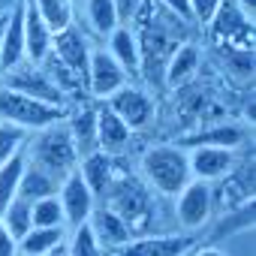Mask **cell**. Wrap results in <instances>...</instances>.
<instances>
[{"label": "cell", "mask_w": 256, "mask_h": 256, "mask_svg": "<svg viewBox=\"0 0 256 256\" xmlns=\"http://www.w3.org/2000/svg\"><path fill=\"white\" fill-rule=\"evenodd\" d=\"M102 205L112 208L130 229V235H145L151 226V211H154V193L145 181L126 172H114L108 190L102 193Z\"/></svg>", "instance_id": "1"}, {"label": "cell", "mask_w": 256, "mask_h": 256, "mask_svg": "<svg viewBox=\"0 0 256 256\" xmlns=\"http://www.w3.org/2000/svg\"><path fill=\"white\" fill-rule=\"evenodd\" d=\"M24 160L46 169L48 175H54L58 181L66 178L70 172L78 169V154L72 148L70 130H66V120H58L52 126H42L34 136H28L24 142Z\"/></svg>", "instance_id": "2"}, {"label": "cell", "mask_w": 256, "mask_h": 256, "mask_svg": "<svg viewBox=\"0 0 256 256\" xmlns=\"http://www.w3.org/2000/svg\"><path fill=\"white\" fill-rule=\"evenodd\" d=\"M139 169H142V181L160 196H175L193 178L184 145H151L142 154Z\"/></svg>", "instance_id": "3"}, {"label": "cell", "mask_w": 256, "mask_h": 256, "mask_svg": "<svg viewBox=\"0 0 256 256\" xmlns=\"http://www.w3.org/2000/svg\"><path fill=\"white\" fill-rule=\"evenodd\" d=\"M66 114H70V108L34 100V96L10 90V88H0V120H10V124L22 126V130H28V133H36V130H42V126L66 120Z\"/></svg>", "instance_id": "4"}, {"label": "cell", "mask_w": 256, "mask_h": 256, "mask_svg": "<svg viewBox=\"0 0 256 256\" xmlns=\"http://www.w3.org/2000/svg\"><path fill=\"white\" fill-rule=\"evenodd\" d=\"M0 76H4V88H10V90H18V94L34 96V100H42V102H52V106L70 108L66 94L52 82V76L42 70V64L22 60V64H16L12 70L0 72Z\"/></svg>", "instance_id": "5"}, {"label": "cell", "mask_w": 256, "mask_h": 256, "mask_svg": "<svg viewBox=\"0 0 256 256\" xmlns=\"http://www.w3.org/2000/svg\"><path fill=\"white\" fill-rule=\"evenodd\" d=\"M214 214V202H211V184L190 178L178 193H175V226L181 232H196L202 229Z\"/></svg>", "instance_id": "6"}, {"label": "cell", "mask_w": 256, "mask_h": 256, "mask_svg": "<svg viewBox=\"0 0 256 256\" xmlns=\"http://www.w3.org/2000/svg\"><path fill=\"white\" fill-rule=\"evenodd\" d=\"M214 42L232 52H253V18H247L232 0H220L214 18L208 22Z\"/></svg>", "instance_id": "7"}, {"label": "cell", "mask_w": 256, "mask_h": 256, "mask_svg": "<svg viewBox=\"0 0 256 256\" xmlns=\"http://www.w3.org/2000/svg\"><path fill=\"white\" fill-rule=\"evenodd\" d=\"M196 247L190 232H148L130 238L118 256H187Z\"/></svg>", "instance_id": "8"}, {"label": "cell", "mask_w": 256, "mask_h": 256, "mask_svg": "<svg viewBox=\"0 0 256 256\" xmlns=\"http://www.w3.org/2000/svg\"><path fill=\"white\" fill-rule=\"evenodd\" d=\"M130 130H145V126L151 124L154 118V100L142 90V88H133V84H124L120 90H114L112 96L102 100Z\"/></svg>", "instance_id": "9"}, {"label": "cell", "mask_w": 256, "mask_h": 256, "mask_svg": "<svg viewBox=\"0 0 256 256\" xmlns=\"http://www.w3.org/2000/svg\"><path fill=\"white\" fill-rule=\"evenodd\" d=\"M126 78L130 76L120 70V64L106 48H90V60H88V94L90 96L106 100L114 90H120Z\"/></svg>", "instance_id": "10"}, {"label": "cell", "mask_w": 256, "mask_h": 256, "mask_svg": "<svg viewBox=\"0 0 256 256\" xmlns=\"http://www.w3.org/2000/svg\"><path fill=\"white\" fill-rule=\"evenodd\" d=\"M58 199H60V208H64V220L66 226H82L88 223L90 211L96 208V196L90 193V187L82 181L78 169L70 172L66 178H60V187H58Z\"/></svg>", "instance_id": "11"}, {"label": "cell", "mask_w": 256, "mask_h": 256, "mask_svg": "<svg viewBox=\"0 0 256 256\" xmlns=\"http://www.w3.org/2000/svg\"><path fill=\"white\" fill-rule=\"evenodd\" d=\"M52 54H54L64 66H70L78 78H84V84H88L90 46H88L84 34H78L72 24H70V28H64V30H58V34L52 36Z\"/></svg>", "instance_id": "12"}, {"label": "cell", "mask_w": 256, "mask_h": 256, "mask_svg": "<svg viewBox=\"0 0 256 256\" xmlns=\"http://www.w3.org/2000/svg\"><path fill=\"white\" fill-rule=\"evenodd\" d=\"M190 157V175L199 178V181H220L223 175L232 172L235 166V154L232 148H214V145H196L193 151H187Z\"/></svg>", "instance_id": "13"}, {"label": "cell", "mask_w": 256, "mask_h": 256, "mask_svg": "<svg viewBox=\"0 0 256 256\" xmlns=\"http://www.w3.org/2000/svg\"><path fill=\"white\" fill-rule=\"evenodd\" d=\"M88 229L90 235L96 238V244L102 247V253H118L126 241H130V229H126V223L106 205H96L88 217Z\"/></svg>", "instance_id": "14"}, {"label": "cell", "mask_w": 256, "mask_h": 256, "mask_svg": "<svg viewBox=\"0 0 256 256\" xmlns=\"http://www.w3.org/2000/svg\"><path fill=\"white\" fill-rule=\"evenodd\" d=\"M24 60V16H22V0L4 16L0 24V72L12 70Z\"/></svg>", "instance_id": "15"}, {"label": "cell", "mask_w": 256, "mask_h": 256, "mask_svg": "<svg viewBox=\"0 0 256 256\" xmlns=\"http://www.w3.org/2000/svg\"><path fill=\"white\" fill-rule=\"evenodd\" d=\"M96 139H100V151H106L108 157H118L126 151V145H130L133 139V130L126 126L102 100L96 106Z\"/></svg>", "instance_id": "16"}, {"label": "cell", "mask_w": 256, "mask_h": 256, "mask_svg": "<svg viewBox=\"0 0 256 256\" xmlns=\"http://www.w3.org/2000/svg\"><path fill=\"white\" fill-rule=\"evenodd\" d=\"M22 16H24V60L30 64H42L46 54L52 52V30L42 22V16L36 12V6L30 0H22Z\"/></svg>", "instance_id": "17"}, {"label": "cell", "mask_w": 256, "mask_h": 256, "mask_svg": "<svg viewBox=\"0 0 256 256\" xmlns=\"http://www.w3.org/2000/svg\"><path fill=\"white\" fill-rule=\"evenodd\" d=\"M66 130L72 139V148L82 157L100 151V139H96V106H78L76 112L66 114Z\"/></svg>", "instance_id": "18"}, {"label": "cell", "mask_w": 256, "mask_h": 256, "mask_svg": "<svg viewBox=\"0 0 256 256\" xmlns=\"http://www.w3.org/2000/svg\"><path fill=\"white\" fill-rule=\"evenodd\" d=\"M114 172H118V169H114V157H108L106 151H94V154H88V157L78 160V175H82V181L90 187L94 196H102V193L108 190Z\"/></svg>", "instance_id": "19"}, {"label": "cell", "mask_w": 256, "mask_h": 256, "mask_svg": "<svg viewBox=\"0 0 256 256\" xmlns=\"http://www.w3.org/2000/svg\"><path fill=\"white\" fill-rule=\"evenodd\" d=\"M126 76H136L139 72V40H136V30L126 28V24H118L112 34H108V48H106Z\"/></svg>", "instance_id": "20"}, {"label": "cell", "mask_w": 256, "mask_h": 256, "mask_svg": "<svg viewBox=\"0 0 256 256\" xmlns=\"http://www.w3.org/2000/svg\"><path fill=\"white\" fill-rule=\"evenodd\" d=\"M66 232L64 226H30V232H24L18 238V253L22 256H46L58 247H64Z\"/></svg>", "instance_id": "21"}, {"label": "cell", "mask_w": 256, "mask_h": 256, "mask_svg": "<svg viewBox=\"0 0 256 256\" xmlns=\"http://www.w3.org/2000/svg\"><path fill=\"white\" fill-rule=\"evenodd\" d=\"M58 187H60V181L54 175H48L46 169L24 160V172H22V181H18V196L22 199L36 202V199H46V196H58Z\"/></svg>", "instance_id": "22"}, {"label": "cell", "mask_w": 256, "mask_h": 256, "mask_svg": "<svg viewBox=\"0 0 256 256\" xmlns=\"http://www.w3.org/2000/svg\"><path fill=\"white\" fill-rule=\"evenodd\" d=\"M196 66H199V52H196V46L181 42V46L172 52V58H169V64H166L163 78H166V84H169V88H181V84H187V82L193 78Z\"/></svg>", "instance_id": "23"}, {"label": "cell", "mask_w": 256, "mask_h": 256, "mask_svg": "<svg viewBox=\"0 0 256 256\" xmlns=\"http://www.w3.org/2000/svg\"><path fill=\"white\" fill-rule=\"evenodd\" d=\"M241 139H244V130H241V126L217 124V126H211V130H205V133L190 136L187 145H190V148H196V145H214V148H232V151H235V148L241 145Z\"/></svg>", "instance_id": "24"}, {"label": "cell", "mask_w": 256, "mask_h": 256, "mask_svg": "<svg viewBox=\"0 0 256 256\" xmlns=\"http://www.w3.org/2000/svg\"><path fill=\"white\" fill-rule=\"evenodd\" d=\"M22 172H24V151L16 154L12 160L0 163V214L6 211V205L18 196V181H22Z\"/></svg>", "instance_id": "25"}, {"label": "cell", "mask_w": 256, "mask_h": 256, "mask_svg": "<svg viewBox=\"0 0 256 256\" xmlns=\"http://www.w3.org/2000/svg\"><path fill=\"white\" fill-rule=\"evenodd\" d=\"M52 34L72 24V0H30Z\"/></svg>", "instance_id": "26"}, {"label": "cell", "mask_w": 256, "mask_h": 256, "mask_svg": "<svg viewBox=\"0 0 256 256\" xmlns=\"http://www.w3.org/2000/svg\"><path fill=\"white\" fill-rule=\"evenodd\" d=\"M88 24H90L94 34L108 36L120 24L118 10H114V0H88Z\"/></svg>", "instance_id": "27"}, {"label": "cell", "mask_w": 256, "mask_h": 256, "mask_svg": "<svg viewBox=\"0 0 256 256\" xmlns=\"http://www.w3.org/2000/svg\"><path fill=\"white\" fill-rule=\"evenodd\" d=\"M0 217H4V223H6V229L12 232L16 241H18L24 232H30V226H34V220H30V202L22 199V196H16Z\"/></svg>", "instance_id": "28"}, {"label": "cell", "mask_w": 256, "mask_h": 256, "mask_svg": "<svg viewBox=\"0 0 256 256\" xmlns=\"http://www.w3.org/2000/svg\"><path fill=\"white\" fill-rule=\"evenodd\" d=\"M30 220H34V226H64L66 229L64 208H60L58 196H46V199L30 202Z\"/></svg>", "instance_id": "29"}, {"label": "cell", "mask_w": 256, "mask_h": 256, "mask_svg": "<svg viewBox=\"0 0 256 256\" xmlns=\"http://www.w3.org/2000/svg\"><path fill=\"white\" fill-rule=\"evenodd\" d=\"M28 130H22V126L10 124V120H0V163L12 160L16 154L24 151V142H28Z\"/></svg>", "instance_id": "30"}, {"label": "cell", "mask_w": 256, "mask_h": 256, "mask_svg": "<svg viewBox=\"0 0 256 256\" xmlns=\"http://www.w3.org/2000/svg\"><path fill=\"white\" fill-rule=\"evenodd\" d=\"M66 256H106V253H102V247L96 244V238L90 235L88 223H82V226H76L72 235H70Z\"/></svg>", "instance_id": "31"}, {"label": "cell", "mask_w": 256, "mask_h": 256, "mask_svg": "<svg viewBox=\"0 0 256 256\" xmlns=\"http://www.w3.org/2000/svg\"><path fill=\"white\" fill-rule=\"evenodd\" d=\"M187 4H190V22L208 24V22L214 18L217 6H220V0H187Z\"/></svg>", "instance_id": "32"}, {"label": "cell", "mask_w": 256, "mask_h": 256, "mask_svg": "<svg viewBox=\"0 0 256 256\" xmlns=\"http://www.w3.org/2000/svg\"><path fill=\"white\" fill-rule=\"evenodd\" d=\"M0 256H18V241H16L12 232L6 229L4 217H0Z\"/></svg>", "instance_id": "33"}, {"label": "cell", "mask_w": 256, "mask_h": 256, "mask_svg": "<svg viewBox=\"0 0 256 256\" xmlns=\"http://www.w3.org/2000/svg\"><path fill=\"white\" fill-rule=\"evenodd\" d=\"M139 6H142V0H114V10H118V18H120V24H130Z\"/></svg>", "instance_id": "34"}, {"label": "cell", "mask_w": 256, "mask_h": 256, "mask_svg": "<svg viewBox=\"0 0 256 256\" xmlns=\"http://www.w3.org/2000/svg\"><path fill=\"white\" fill-rule=\"evenodd\" d=\"M157 4H160L166 12L178 16L181 22H190V4H187V0H157Z\"/></svg>", "instance_id": "35"}, {"label": "cell", "mask_w": 256, "mask_h": 256, "mask_svg": "<svg viewBox=\"0 0 256 256\" xmlns=\"http://www.w3.org/2000/svg\"><path fill=\"white\" fill-rule=\"evenodd\" d=\"M232 4H235L247 18H253V6H256V0H232Z\"/></svg>", "instance_id": "36"}, {"label": "cell", "mask_w": 256, "mask_h": 256, "mask_svg": "<svg viewBox=\"0 0 256 256\" xmlns=\"http://www.w3.org/2000/svg\"><path fill=\"white\" fill-rule=\"evenodd\" d=\"M190 256H223V253H220L217 247H193Z\"/></svg>", "instance_id": "37"}, {"label": "cell", "mask_w": 256, "mask_h": 256, "mask_svg": "<svg viewBox=\"0 0 256 256\" xmlns=\"http://www.w3.org/2000/svg\"><path fill=\"white\" fill-rule=\"evenodd\" d=\"M16 4H18V0H0V22H4V16H6Z\"/></svg>", "instance_id": "38"}, {"label": "cell", "mask_w": 256, "mask_h": 256, "mask_svg": "<svg viewBox=\"0 0 256 256\" xmlns=\"http://www.w3.org/2000/svg\"><path fill=\"white\" fill-rule=\"evenodd\" d=\"M46 256H66V244H64V247H58V250H52V253H46Z\"/></svg>", "instance_id": "39"}, {"label": "cell", "mask_w": 256, "mask_h": 256, "mask_svg": "<svg viewBox=\"0 0 256 256\" xmlns=\"http://www.w3.org/2000/svg\"><path fill=\"white\" fill-rule=\"evenodd\" d=\"M106 256H118V253H106Z\"/></svg>", "instance_id": "40"}, {"label": "cell", "mask_w": 256, "mask_h": 256, "mask_svg": "<svg viewBox=\"0 0 256 256\" xmlns=\"http://www.w3.org/2000/svg\"><path fill=\"white\" fill-rule=\"evenodd\" d=\"M0 24H4V22H0Z\"/></svg>", "instance_id": "41"}, {"label": "cell", "mask_w": 256, "mask_h": 256, "mask_svg": "<svg viewBox=\"0 0 256 256\" xmlns=\"http://www.w3.org/2000/svg\"><path fill=\"white\" fill-rule=\"evenodd\" d=\"M18 256H22V253H18Z\"/></svg>", "instance_id": "42"}, {"label": "cell", "mask_w": 256, "mask_h": 256, "mask_svg": "<svg viewBox=\"0 0 256 256\" xmlns=\"http://www.w3.org/2000/svg\"><path fill=\"white\" fill-rule=\"evenodd\" d=\"M187 256H190V253H187Z\"/></svg>", "instance_id": "43"}]
</instances>
